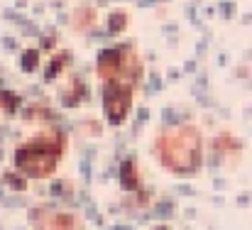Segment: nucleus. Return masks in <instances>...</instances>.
<instances>
[{
  "label": "nucleus",
  "instance_id": "f257e3e1",
  "mask_svg": "<svg viewBox=\"0 0 252 230\" xmlns=\"http://www.w3.org/2000/svg\"><path fill=\"white\" fill-rule=\"evenodd\" d=\"M155 154L162 166H167L174 174H193L201 166L203 142L201 132L193 125H179L164 130L155 140Z\"/></svg>",
  "mask_w": 252,
  "mask_h": 230
},
{
  "label": "nucleus",
  "instance_id": "f03ea898",
  "mask_svg": "<svg viewBox=\"0 0 252 230\" xmlns=\"http://www.w3.org/2000/svg\"><path fill=\"white\" fill-rule=\"evenodd\" d=\"M66 147V140L62 132H42L32 140H27L25 145L17 147L15 152V166L32 176V179H42V176H49L57 164H59V157Z\"/></svg>",
  "mask_w": 252,
  "mask_h": 230
},
{
  "label": "nucleus",
  "instance_id": "7ed1b4c3",
  "mask_svg": "<svg viewBox=\"0 0 252 230\" xmlns=\"http://www.w3.org/2000/svg\"><path fill=\"white\" fill-rule=\"evenodd\" d=\"M98 78L103 83H140L142 64L132 47H113L98 54Z\"/></svg>",
  "mask_w": 252,
  "mask_h": 230
},
{
  "label": "nucleus",
  "instance_id": "20e7f679",
  "mask_svg": "<svg viewBox=\"0 0 252 230\" xmlns=\"http://www.w3.org/2000/svg\"><path fill=\"white\" fill-rule=\"evenodd\" d=\"M132 88L130 83H103V108L113 125H120L132 105Z\"/></svg>",
  "mask_w": 252,
  "mask_h": 230
},
{
  "label": "nucleus",
  "instance_id": "39448f33",
  "mask_svg": "<svg viewBox=\"0 0 252 230\" xmlns=\"http://www.w3.org/2000/svg\"><path fill=\"white\" fill-rule=\"evenodd\" d=\"M49 230H79V223L74 216H57L52 221V228Z\"/></svg>",
  "mask_w": 252,
  "mask_h": 230
},
{
  "label": "nucleus",
  "instance_id": "423d86ee",
  "mask_svg": "<svg viewBox=\"0 0 252 230\" xmlns=\"http://www.w3.org/2000/svg\"><path fill=\"white\" fill-rule=\"evenodd\" d=\"M123 181H125L127 189H135L137 176H135V164L132 162H125V166H123Z\"/></svg>",
  "mask_w": 252,
  "mask_h": 230
}]
</instances>
